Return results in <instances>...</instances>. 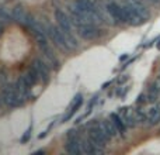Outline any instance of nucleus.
Returning a JSON list of instances; mask_svg holds the SVG:
<instances>
[{"instance_id": "nucleus-1", "label": "nucleus", "mask_w": 160, "mask_h": 155, "mask_svg": "<svg viewBox=\"0 0 160 155\" xmlns=\"http://www.w3.org/2000/svg\"><path fill=\"white\" fill-rule=\"evenodd\" d=\"M76 33L87 41H96L105 35V30L100 27V24H93V23H84V24L76 25Z\"/></svg>"}, {"instance_id": "nucleus-2", "label": "nucleus", "mask_w": 160, "mask_h": 155, "mask_svg": "<svg viewBox=\"0 0 160 155\" xmlns=\"http://www.w3.org/2000/svg\"><path fill=\"white\" fill-rule=\"evenodd\" d=\"M2 99H3V103L7 104L8 107H20L27 100L24 94L17 89L16 85H10L4 89L2 94Z\"/></svg>"}, {"instance_id": "nucleus-3", "label": "nucleus", "mask_w": 160, "mask_h": 155, "mask_svg": "<svg viewBox=\"0 0 160 155\" xmlns=\"http://www.w3.org/2000/svg\"><path fill=\"white\" fill-rule=\"evenodd\" d=\"M65 150L69 154H83L82 151V138L75 128L68 131L66 141H65Z\"/></svg>"}, {"instance_id": "nucleus-4", "label": "nucleus", "mask_w": 160, "mask_h": 155, "mask_svg": "<svg viewBox=\"0 0 160 155\" xmlns=\"http://www.w3.org/2000/svg\"><path fill=\"white\" fill-rule=\"evenodd\" d=\"M30 69H32V72L38 76L39 82L48 83V80H49V69H51V68L48 67L47 62H45L44 59L35 58L32 62H31V68H30Z\"/></svg>"}, {"instance_id": "nucleus-5", "label": "nucleus", "mask_w": 160, "mask_h": 155, "mask_svg": "<svg viewBox=\"0 0 160 155\" xmlns=\"http://www.w3.org/2000/svg\"><path fill=\"white\" fill-rule=\"evenodd\" d=\"M45 31H47L48 37L52 40L55 47H58L61 51H68L66 42H65V38H63V35H62V31H61V28H59V25L58 27H55V25H47ZM68 52H69V51H68Z\"/></svg>"}, {"instance_id": "nucleus-6", "label": "nucleus", "mask_w": 160, "mask_h": 155, "mask_svg": "<svg viewBox=\"0 0 160 155\" xmlns=\"http://www.w3.org/2000/svg\"><path fill=\"white\" fill-rule=\"evenodd\" d=\"M55 19H56V23H58V25L62 28V30H66V31H70V33H73V28H75V25H73L72 20H69V17L66 16V13H65L63 10H61V8H56V10H55Z\"/></svg>"}, {"instance_id": "nucleus-7", "label": "nucleus", "mask_w": 160, "mask_h": 155, "mask_svg": "<svg viewBox=\"0 0 160 155\" xmlns=\"http://www.w3.org/2000/svg\"><path fill=\"white\" fill-rule=\"evenodd\" d=\"M82 103H83V96H82V93H78L75 96V99H73V102L70 103V106H69V111H68V114L62 119V121L63 123H66V121H69L70 119L73 117V114L76 113V111L80 109V106H82Z\"/></svg>"}, {"instance_id": "nucleus-8", "label": "nucleus", "mask_w": 160, "mask_h": 155, "mask_svg": "<svg viewBox=\"0 0 160 155\" xmlns=\"http://www.w3.org/2000/svg\"><path fill=\"white\" fill-rule=\"evenodd\" d=\"M42 51H44V54H42V59H44L45 62H47V65L49 68H52V69H59V67H61V62L58 61V58H56L55 55H53L52 52H51L49 48H42Z\"/></svg>"}, {"instance_id": "nucleus-9", "label": "nucleus", "mask_w": 160, "mask_h": 155, "mask_svg": "<svg viewBox=\"0 0 160 155\" xmlns=\"http://www.w3.org/2000/svg\"><path fill=\"white\" fill-rule=\"evenodd\" d=\"M125 2H127L128 4H129L131 7H132L133 10L136 11V13H138V14H141V16L143 17V19L148 21V19H149V17H150V14H149V11H148L146 6H145L143 3L141 2V0H125Z\"/></svg>"}, {"instance_id": "nucleus-10", "label": "nucleus", "mask_w": 160, "mask_h": 155, "mask_svg": "<svg viewBox=\"0 0 160 155\" xmlns=\"http://www.w3.org/2000/svg\"><path fill=\"white\" fill-rule=\"evenodd\" d=\"M110 119H111V121L114 123V126L117 127L118 133L124 136L125 131H127V124H125L124 119L121 117V114H118V113H111V114H110Z\"/></svg>"}, {"instance_id": "nucleus-11", "label": "nucleus", "mask_w": 160, "mask_h": 155, "mask_svg": "<svg viewBox=\"0 0 160 155\" xmlns=\"http://www.w3.org/2000/svg\"><path fill=\"white\" fill-rule=\"evenodd\" d=\"M100 124H101L102 130H104L105 133H107V136L110 137V138H112V137H115V136H117L118 130H117V127L114 126V123L111 121V119H110V120H105V121L100 123Z\"/></svg>"}, {"instance_id": "nucleus-12", "label": "nucleus", "mask_w": 160, "mask_h": 155, "mask_svg": "<svg viewBox=\"0 0 160 155\" xmlns=\"http://www.w3.org/2000/svg\"><path fill=\"white\" fill-rule=\"evenodd\" d=\"M25 17H27V13L24 11V8L21 6H16L13 8V13H11V19L16 20L17 23H24Z\"/></svg>"}, {"instance_id": "nucleus-13", "label": "nucleus", "mask_w": 160, "mask_h": 155, "mask_svg": "<svg viewBox=\"0 0 160 155\" xmlns=\"http://www.w3.org/2000/svg\"><path fill=\"white\" fill-rule=\"evenodd\" d=\"M148 121H149L150 126H156L160 121V109L155 107L150 109V111L148 113Z\"/></svg>"}, {"instance_id": "nucleus-14", "label": "nucleus", "mask_w": 160, "mask_h": 155, "mask_svg": "<svg viewBox=\"0 0 160 155\" xmlns=\"http://www.w3.org/2000/svg\"><path fill=\"white\" fill-rule=\"evenodd\" d=\"M32 128H34V127H32V123H31V124L28 126V128H27V131H25V134L21 137V140H20V141H21V144H25V142L30 141L31 134H32Z\"/></svg>"}, {"instance_id": "nucleus-15", "label": "nucleus", "mask_w": 160, "mask_h": 155, "mask_svg": "<svg viewBox=\"0 0 160 155\" xmlns=\"http://www.w3.org/2000/svg\"><path fill=\"white\" fill-rule=\"evenodd\" d=\"M10 19H11V16H8V14L6 13L3 8H0V23L7 21V20H10Z\"/></svg>"}, {"instance_id": "nucleus-16", "label": "nucleus", "mask_w": 160, "mask_h": 155, "mask_svg": "<svg viewBox=\"0 0 160 155\" xmlns=\"http://www.w3.org/2000/svg\"><path fill=\"white\" fill-rule=\"evenodd\" d=\"M153 85H155V86H156V88H158V89H159V90H160V76L158 78V79H156V82H155V83H153Z\"/></svg>"}, {"instance_id": "nucleus-17", "label": "nucleus", "mask_w": 160, "mask_h": 155, "mask_svg": "<svg viewBox=\"0 0 160 155\" xmlns=\"http://www.w3.org/2000/svg\"><path fill=\"white\" fill-rule=\"evenodd\" d=\"M35 154H45V151L44 150H39V151H37Z\"/></svg>"}, {"instance_id": "nucleus-18", "label": "nucleus", "mask_w": 160, "mask_h": 155, "mask_svg": "<svg viewBox=\"0 0 160 155\" xmlns=\"http://www.w3.org/2000/svg\"><path fill=\"white\" fill-rule=\"evenodd\" d=\"M149 2H152V3H158V0H149Z\"/></svg>"}]
</instances>
